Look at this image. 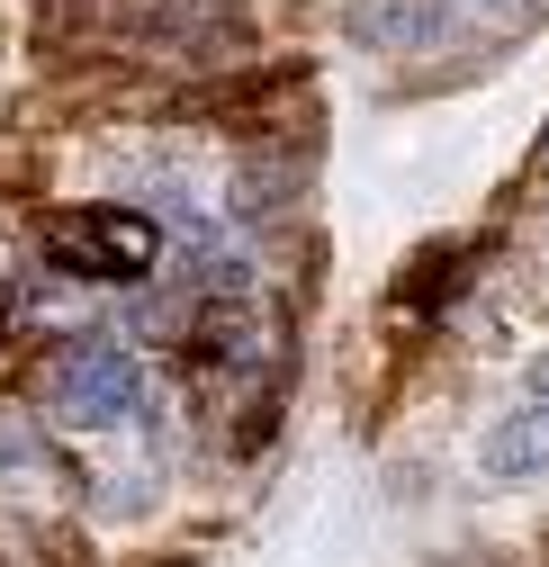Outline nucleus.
<instances>
[{
	"label": "nucleus",
	"instance_id": "nucleus-6",
	"mask_svg": "<svg viewBox=\"0 0 549 567\" xmlns=\"http://www.w3.org/2000/svg\"><path fill=\"white\" fill-rule=\"evenodd\" d=\"M459 19H496V28H531V19H549V0H459Z\"/></svg>",
	"mask_w": 549,
	"mask_h": 567
},
{
	"label": "nucleus",
	"instance_id": "nucleus-1",
	"mask_svg": "<svg viewBox=\"0 0 549 567\" xmlns=\"http://www.w3.org/2000/svg\"><path fill=\"white\" fill-rule=\"evenodd\" d=\"M37 405L54 423H73V433H117V423H135V414L154 405V379H145V361H135L126 342L63 333L45 351V370H37Z\"/></svg>",
	"mask_w": 549,
	"mask_h": 567
},
{
	"label": "nucleus",
	"instance_id": "nucleus-2",
	"mask_svg": "<svg viewBox=\"0 0 549 567\" xmlns=\"http://www.w3.org/2000/svg\"><path fill=\"white\" fill-rule=\"evenodd\" d=\"M45 261L91 289H135L163 270V226L145 207H73V217H45Z\"/></svg>",
	"mask_w": 549,
	"mask_h": 567
},
{
	"label": "nucleus",
	"instance_id": "nucleus-3",
	"mask_svg": "<svg viewBox=\"0 0 549 567\" xmlns=\"http://www.w3.org/2000/svg\"><path fill=\"white\" fill-rule=\"evenodd\" d=\"M342 28H352V45H370V54H433L459 28V0H352Z\"/></svg>",
	"mask_w": 549,
	"mask_h": 567
},
{
	"label": "nucleus",
	"instance_id": "nucleus-4",
	"mask_svg": "<svg viewBox=\"0 0 549 567\" xmlns=\"http://www.w3.org/2000/svg\"><path fill=\"white\" fill-rule=\"evenodd\" d=\"M477 460H487V477H540L549 468V396H522L514 414H496Z\"/></svg>",
	"mask_w": 549,
	"mask_h": 567
},
{
	"label": "nucleus",
	"instance_id": "nucleus-5",
	"mask_svg": "<svg viewBox=\"0 0 549 567\" xmlns=\"http://www.w3.org/2000/svg\"><path fill=\"white\" fill-rule=\"evenodd\" d=\"M0 477H45V486H73V460H63L45 433H37V414H0Z\"/></svg>",
	"mask_w": 549,
	"mask_h": 567
}]
</instances>
